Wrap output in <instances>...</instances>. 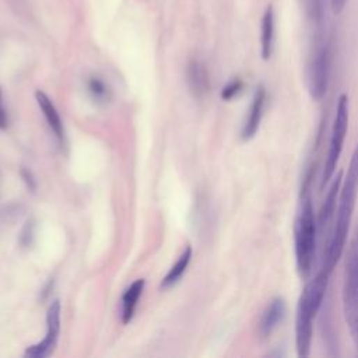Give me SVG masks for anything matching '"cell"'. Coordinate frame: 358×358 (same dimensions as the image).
I'll return each mask as SVG.
<instances>
[{
  "label": "cell",
  "instance_id": "obj_6",
  "mask_svg": "<svg viewBox=\"0 0 358 358\" xmlns=\"http://www.w3.org/2000/svg\"><path fill=\"white\" fill-rule=\"evenodd\" d=\"M331 70V48L323 43L315 53L308 70V90L315 101H320L327 91Z\"/></svg>",
  "mask_w": 358,
  "mask_h": 358
},
{
  "label": "cell",
  "instance_id": "obj_19",
  "mask_svg": "<svg viewBox=\"0 0 358 358\" xmlns=\"http://www.w3.org/2000/svg\"><path fill=\"white\" fill-rule=\"evenodd\" d=\"M6 126H7V116H6L4 109L0 105V129H4Z\"/></svg>",
  "mask_w": 358,
  "mask_h": 358
},
{
  "label": "cell",
  "instance_id": "obj_21",
  "mask_svg": "<svg viewBox=\"0 0 358 358\" xmlns=\"http://www.w3.org/2000/svg\"><path fill=\"white\" fill-rule=\"evenodd\" d=\"M0 98H1V92H0Z\"/></svg>",
  "mask_w": 358,
  "mask_h": 358
},
{
  "label": "cell",
  "instance_id": "obj_8",
  "mask_svg": "<svg viewBox=\"0 0 358 358\" xmlns=\"http://www.w3.org/2000/svg\"><path fill=\"white\" fill-rule=\"evenodd\" d=\"M266 98H267L266 88L263 85H259L253 94L248 115H246L242 129H241V137L243 141H248L256 136V133L260 127L263 113H264L263 110H264V105H266Z\"/></svg>",
  "mask_w": 358,
  "mask_h": 358
},
{
  "label": "cell",
  "instance_id": "obj_2",
  "mask_svg": "<svg viewBox=\"0 0 358 358\" xmlns=\"http://www.w3.org/2000/svg\"><path fill=\"white\" fill-rule=\"evenodd\" d=\"M331 271L322 267L320 271L302 289L295 312V348L299 358L310 352L313 337V320L323 303Z\"/></svg>",
  "mask_w": 358,
  "mask_h": 358
},
{
  "label": "cell",
  "instance_id": "obj_18",
  "mask_svg": "<svg viewBox=\"0 0 358 358\" xmlns=\"http://www.w3.org/2000/svg\"><path fill=\"white\" fill-rule=\"evenodd\" d=\"M348 0H330V6H331V11L334 14H341L347 6Z\"/></svg>",
  "mask_w": 358,
  "mask_h": 358
},
{
  "label": "cell",
  "instance_id": "obj_3",
  "mask_svg": "<svg viewBox=\"0 0 358 358\" xmlns=\"http://www.w3.org/2000/svg\"><path fill=\"white\" fill-rule=\"evenodd\" d=\"M317 221L315 218L313 204L309 196H305L299 204L294 220V252L296 270L302 278L312 273L316 250Z\"/></svg>",
  "mask_w": 358,
  "mask_h": 358
},
{
  "label": "cell",
  "instance_id": "obj_16",
  "mask_svg": "<svg viewBox=\"0 0 358 358\" xmlns=\"http://www.w3.org/2000/svg\"><path fill=\"white\" fill-rule=\"evenodd\" d=\"M243 88V83L239 80V78H234L231 80L221 91V98L225 99V101H229L232 99L234 96H236Z\"/></svg>",
  "mask_w": 358,
  "mask_h": 358
},
{
  "label": "cell",
  "instance_id": "obj_20",
  "mask_svg": "<svg viewBox=\"0 0 358 358\" xmlns=\"http://www.w3.org/2000/svg\"><path fill=\"white\" fill-rule=\"evenodd\" d=\"M351 245H352V248H354V250H355V253H357V256H358V227H357V231H355L354 242H352Z\"/></svg>",
  "mask_w": 358,
  "mask_h": 358
},
{
  "label": "cell",
  "instance_id": "obj_12",
  "mask_svg": "<svg viewBox=\"0 0 358 358\" xmlns=\"http://www.w3.org/2000/svg\"><path fill=\"white\" fill-rule=\"evenodd\" d=\"M35 96H36V101H38V105L41 106L42 109V113L49 124V127L52 129V131L55 133V136L59 138V141H63L64 138V129H63V123H62V119L59 116V112L57 109L55 108L53 102L49 99V96L42 92V91H36L35 92Z\"/></svg>",
  "mask_w": 358,
  "mask_h": 358
},
{
  "label": "cell",
  "instance_id": "obj_13",
  "mask_svg": "<svg viewBox=\"0 0 358 358\" xmlns=\"http://www.w3.org/2000/svg\"><path fill=\"white\" fill-rule=\"evenodd\" d=\"M187 83L192 90V92L196 96H203L206 92H208L210 81H208V73L200 62L194 60L190 62L187 66Z\"/></svg>",
  "mask_w": 358,
  "mask_h": 358
},
{
  "label": "cell",
  "instance_id": "obj_9",
  "mask_svg": "<svg viewBox=\"0 0 358 358\" xmlns=\"http://www.w3.org/2000/svg\"><path fill=\"white\" fill-rule=\"evenodd\" d=\"M287 313V303L281 296L273 298L264 308L259 320V336L268 338L273 331L280 326Z\"/></svg>",
  "mask_w": 358,
  "mask_h": 358
},
{
  "label": "cell",
  "instance_id": "obj_1",
  "mask_svg": "<svg viewBox=\"0 0 358 358\" xmlns=\"http://www.w3.org/2000/svg\"><path fill=\"white\" fill-rule=\"evenodd\" d=\"M357 194H358V143L351 155L347 175L341 180L338 200H337V217H336V222H334L331 236L323 259V267H326L329 271H333L336 263L343 255L347 234H348L350 224L354 214Z\"/></svg>",
  "mask_w": 358,
  "mask_h": 358
},
{
  "label": "cell",
  "instance_id": "obj_7",
  "mask_svg": "<svg viewBox=\"0 0 358 358\" xmlns=\"http://www.w3.org/2000/svg\"><path fill=\"white\" fill-rule=\"evenodd\" d=\"M46 324H48V330L43 340L27 348L25 357L43 358L53 352L57 344L59 333H60V302L59 301H53L50 303L46 315Z\"/></svg>",
  "mask_w": 358,
  "mask_h": 358
},
{
  "label": "cell",
  "instance_id": "obj_5",
  "mask_svg": "<svg viewBox=\"0 0 358 358\" xmlns=\"http://www.w3.org/2000/svg\"><path fill=\"white\" fill-rule=\"evenodd\" d=\"M343 312L350 330L351 340L358 352V256L352 248L348 249L343 281Z\"/></svg>",
  "mask_w": 358,
  "mask_h": 358
},
{
  "label": "cell",
  "instance_id": "obj_14",
  "mask_svg": "<svg viewBox=\"0 0 358 358\" xmlns=\"http://www.w3.org/2000/svg\"><path fill=\"white\" fill-rule=\"evenodd\" d=\"M144 288V280H136L134 282H131V285L126 289V292L123 294V299H122V320L124 324H127L136 310L137 306V301L143 292Z\"/></svg>",
  "mask_w": 358,
  "mask_h": 358
},
{
  "label": "cell",
  "instance_id": "obj_10",
  "mask_svg": "<svg viewBox=\"0 0 358 358\" xmlns=\"http://www.w3.org/2000/svg\"><path fill=\"white\" fill-rule=\"evenodd\" d=\"M341 180H343V171H338L336 173V176L333 178V182L329 187L326 199L322 204V208H320V213H319V217H317V228L319 229L327 228L329 224L333 220V215H334V211H336V204H337V200H338Z\"/></svg>",
  "mask_w": 358,
  "mask_h": 358
},
{
  "label": "cell",
  "instance_id": "obj_4",
  "mask_svg": "<svg viewBox=\"0 0 358 358\" xmlns=\"http://www.w3.org/2000/svg\"><path fill=\"white\" fill-rule=\"evenodd\" d=\"M348 122H350V101L345 94H341L337 99L336 115H334L331 133H330L329 150H327L326 161L323 165V172H322V179H320L322 187L334 176L336 166L340 159L344 140H345V136L348 131Z\"/></svg>",
  "mask_w": 358,
  "mask_h": 358
},
{
  "label": "cell",
  "instance_id": "obj_11",
  "mask_svg": "<svg viewBox=\"0 0 358 358\" xmlns=\"http://www.w3.org/2000/svg\"><path fill=\"white\" fill-rule=\"evenodd\" d=\"M274 48V10L267 6L262 18L260 28V53L263 60H268L273 55Z\"/></svg>",
  "mask_w": 358,
  "mask_h": 358
},
{
  "label": "cell",
  "instance_id": "obj_17",
  "mask_svg": "<svg viewBox=\"0 0 358 358\" xmlns=\"http://www.w3.org/2000/svg\"><path fill=\"white\" fill-rule=\"evenodd\" d=\"M90 91H91V94L94 95L95 99L103 101L105 98H108L106 87H105V84H103L101 80H98V78H91V80H90Z\"/></svg>",
  "mask_w": 358,
  "mask_h": 358
},
{
  "label": "cell",
  "instance_id": "obj_15",
  "mask_svg": "<svg viewBox=\"0 0 358 358\" xmlns=\"http://www.w3.org/2000/svg\"><path fill=\"white\" fill-rule=\"evenodd\" d=\"M190 259H192V248L186 246V249L182 252V255L179 256L176 263L171 267V270L168 271V274L162 280V287L164 288H169L180 280V277L183 275V273L186 271V268L190 263Z\"/></svg>",
  "mask_w": 358,
  "mask_h": 358
}]
</instances>
